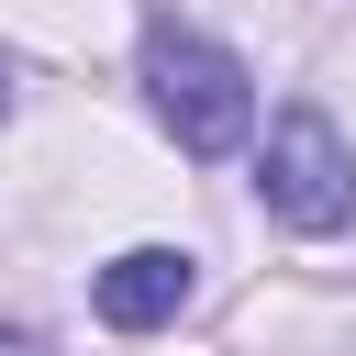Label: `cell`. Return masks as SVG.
Wrapping results in <instances>:
<instances>
[{"instance_id":"cell-1","label":"cell","mask_w":356,"mask_h":356,"mask_svg":"<svg viewBox=\"0 0 356 356\" xmlns=\"http://www.w3.org/2000/svg\"><path fill=\"white\" fill-rule=\"evenodd\" d=\"M145 100L178 134V156H234L256 134V78L234 44L189 33V22H145Z\"/></svg>"},{"instance_id":"cell-2","label":"cell","mask_w":356,"mask_h":356,"mask_svg":"<svg viewBox=\"0 0 356 356\" xmlns=\"http://www.w3.org/2000/svg\"><path fill=\"white\" fill-rule=\"evenodd\" d=\"M256 200H267L289 234H345V222H356V145L334 134V111H323V100H289V111L267 122Z\"/></svg>"},{"instance_id":"cell-3","label":"cell","mask_w":356,"mask_h":356,"mask_svg":"<svg viewBox=\"0 0 356 356\" xmlns=\"http://www.w3.org/2000/svg\"><path fill=\"white\" fill-rule=\"evenodd\" d=\"M189 289H200V256H189V245H122V256L89 278V312H100L111 334H156V323L189 312Z\"/></svg>"},{"instance_id":"cell-4","label":"cell","mask_w":356,"mask_h":356,"mask_svg":"<svg viewBox=\"0 0 356 356\" xmlns=\"http://www.w3.org/2000/svg\"><path fill=\"white\" fill-rule=\"evenodd\" d=\"M0 356H56L44 334H22V323H0Z\"/></svg>"},{"instance_id":"cell-5","label":"cell","mask_w":356,"mask_h":356,"mask_svg":"<svg viewBox=\"0 0 356 356\" xmlns=\"http://www.w3.org/2000/svg\"><path fill=\"white\" fill-rule=\"evenodd\" d=\"M0 122H11V67H0Z\"/></svg>"}]
</instances>
